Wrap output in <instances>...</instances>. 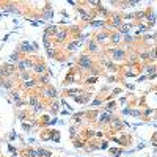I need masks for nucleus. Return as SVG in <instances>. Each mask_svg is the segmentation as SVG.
I'll return each mask as SVG.
<instances>
[{
  "label": "nucleus",
  "mask_w": 157,
  "mask_h": 157,
  "mask_svg": "<svg viewBox=\"0 0 157 157\" xmlns=\"http://www.w3.org/2000/svg\"><path fill=\"white\" fill-rule=\"evenodd\" d=\"M104 24H105L104 21H96V22H91L90 25H91V27H101V25H104Z\"/></svg>",
  "instance_id": "aec40b11"
},
{
  "label": "nucleus",
  "mask_w": 157,
  "mask_h": 157,
  "mask_svg": "<svg viewBox=\"0 0 157 157\" xmlns=\"http://www.w3.org/2000/svg\"><path fill=\"white\" fill-rule=\"evenodd\" d=\"M91 57L90 55H86V53H83V55H80V58H79V68L80 69H83V71H86V69H91Z\"/></svg>",
  "instance_id": "f257e3e1"
},
{
  "label": "nucleus",
  "mask_w": 157,
  "mask_h": 157,
  "mask_svg": "<svg viewBox=\"0 0 157 157\" xmlns=\"http://www.w3.org/2000/svg\"><path fill=\"white\" fill-rule=\"evenodd\" d=\"M148 58H149V60H152V61L157 60V49H152V50L148 53Z\"/></svg>",
  "instance_id": "4468645a"
},
{
  "label": "nucleus",
  "mask_w": 157,
  "mask_h": 157,
  "mask_svg": "<svg viewBox=\"0 0 157 157\" xmlns=\"http://www.w3.org/2000/svg\"><path fill=\"white\" fill-rule=\"evenodd\" d=\"M13 85H14L13 80H5V82H2V86L3 88H8V90H10V88H13Z\"/></svg>",
  "instance_id": "dca6fc26"
},
{
  "label": "nucleus",
  "mask_w": 157,
  "mask_h": 157,
  "mask_svg": "<svg viewBox=\"0 0 157 157\" xmlns=\"http://www.w3.org/2000/svg\"><path fill=\"white\" fill-rule=\"evenodd\" d=\"M124 58H126V50H122V49H113L112 50V60L121 61Z\"/></svg>",
  "instance_id": "7ed1b4c3"
},
{
  "label": "nucleus",
  "mask_w": 157,
  "mask_h": 157,
  "mask_svg": "<svg viewBox=\"0 0 157 157\" xmlns=\"http://www.w3.org/2000/svg\"><path fill=\"white\" fill-rule=\"evenodd\" d=\"M33 71L36 72V74H44L46 71V64L41 63V61H36L35 64H33Z\"/></svg>",
  "instance_id": "0eeeda50"
},
{
  "label": "nucleus",
  "mask_w": 157,
  "mask_h": 157,
  "mask_svg": "<svg viewBox=\"0 0 157 157\" xmlns=\"http://www.w3.org/2000/svg\"><path fill=\"white\" fill-rule=\"evenodd\" d=\"M38 152H39V157L43 156V157H50L52 154L49 151H46V149H38Z\"/></svg>",
  "instance_id": "f3484780"
},
{
  "label": "nucleus",
  "mask_w": 157,
  "mask_h": 157,
  "mask_svg": "<svg viewBox=\"0 0 157 157\" xmlns=\"http://www.w3.org/2000/svg\"><path fill=\"white\" fill-rule=\"evenodd\" d=\"M10 61H11V63H13V61H16V63H17V61H19V52H14L13 55L10 57Z\"/></svg>",
  "instance_id": "6ab92c4d"
},
{
  "label": "nucleus",
  "mask_w": 157,
  "mask_h": 157,
  "mask_svg": "<svg viewBox=\"0 0 157 157\" xmlns=\"http://www.w3.org/2000/svg\"><path fill=\"white\" fill-rule=\"evenodd\" d=\"M86 49H88V52H98L99 50V47H98V43L96 41H90V43H88V46H86Z\"/></svg>",
  "instance_id": "9b49d317"
},
{
  "label": "nucleus",
  "mask_w": 157,
  "mask_h": 157,
  "mask_svg": "<svg viewBox=\"0 0 157 157\" xmlns=\"http://www.w3.org/2000/svg\"><path fill=\"white\" fill-rule=\"evenodd\" d=\"M39 83H43V85H47V83H49V75H43V77L39 75Z\"/></svg>",
  "instance_id": "a211bd4d"
},
{
  "label": "nucleus",
  "mask_w": 157,
  "mask_h": 157,
  "mask_svg": "<svg viewBox=\"0 0 157 157\" xmlns=\"http://www.w3.org/2000/svg\"><path fill=\"white\" fill-rule=\"evenodd\" d=\"M146 71L149 72V74H152V72L156 74V66H146Z\"/></svg>",
  "instance_id": "4be33fe9"
},
{
  "label": "nucleus",
  "mask_w": 157,
  "mask_h": 157,
  "mask_svg": "<svg viewBox=\"0 0 157 157\" xmlns=\"http://www.w3.org/2000/svg\"><path fill=\"white\" fill-rule=\"evenodd\" d=\"M66 38H68V30H58L55 35V41L57 43H63Z\"/></svg>",
  "instance_id": "423d86ee"
},
{
  "label": "nucleus",
  "mask_w": 157,
  "mask_h": 157,
  "mask_svg": "<svg viewBox=\"0 0 157 157\" xmlns=\"http://www.w3.org/2000/svg\"><path fill=\"white\" fill-rule=\"evenodd\" d=\"M94 82H96V77H88L85 83H88V85H90V83H91V85H93V83H94Z\"/></svg>",
  "instance_id": "5701e85b"
},
{
  "label": "nucleus",
  "mask_w": 157,
  "mask_h": 157,
  "mask_svg": "<svg viewBox=\"0 0 157 157\" xmlns=\"http://www.w3.org/2000/svg\"><path fill=\"white\" fill-rule=\"evenodd\" d=\"M145 113H146V115H149V113H152V109H146V110H145Z\"/></svg>",
  "instance_id": "393cba45"
},
{
  "label": "nucleus",
  "mask_w": 157,
  "mask_h": 157,
  "mask_svg": "<svg viewBox=\"0 0 157 157\" xmlns=\"http://www.w3.org/2000/svg\"><path fill=\"white\" fill-rule=\"evenodd\" d=\"M36 85H38V82H36V80L28 79V80H25V82H24V85H22V86H24L25 90H32V88H35Z\"/></svg>",
  "instance_id": "6e6552de"
},
{
  "label": "nucleus",
  "mask_w": 157,
  "mask_h": 157,
  "mask_svg": "<svg viewBox=\"0 0 157 157\" xmlns=\"http://www.w3.org/2000/svg\"><path fill=\"white\" fill-rule=\"evenodd\" d=\"M110 39H112V43L115 44V43H118V41L121 39V35L120 33H113V35H110Z\"/></svg>",
  "instance_id": "2eb2a0df"
},
{
  "label": "nucleus",
  "mask_w": 157,
  "mask_h": 157,
  "mask_svg": "<svg viewBox=\"0 0 157 157\" xmlns=\"http://www.w3.org/2000/svg\"><path fill=\"white\" fill-rule=\"evenodd\" d=\"M43 96L44 98H49V99H55L57 98V90L52 86H47L46 90H43Z\"/></svg>",
  "instance_id": "39448f33"
},
{
  "label": "nucleus",
  "mask_w": 157,
  "mask_h": 157,
  "mask_svg": "<svg viewBox=\"0 0 157 157\" xmlns=\"http://www.w3.org/2000/svg\"><path fill=\"white\" fill-rule=\"evenodd\" d=\"M107 145H109V143H107V141H102V143H101V146H99V148L105 149V148H107Z\"/></svg>",
  "instance_id": "b1692460"
},
{
  "label": "nucleus",
  "mask_w": 157,
  "mask_h": 157,
  "mask_svg": "<svg viewBox=\"0 0 157 157\" xmlns=\"http://www.w3.org/2000/svg\"><path fill=\"white\" fill-rule=\"evenodd\" d=\"M110 38V33L105 32V33H98L96 35V43H104L105 39H109Z\"/></svg>",
  "instance_id": "1a4fd4ad"
},
{
  "label": "nucleus",
  "mask_w": 157,
  "mask_h": 157,
  "mask_svg": "<svg viewBox=\"0 0 157 157\" xmlns=\"http://www.w3.org/2000/svg\"><path fill=\"white\" fill-rule=\"evenodd\" d=\"M113 27H120L121 28V25H122V21H121V17L120 16H113V19H112V22H110Z\"/></svg>",
  "instance_id": "f8f14e48"
},
{
  "label": "nucleus",
  "mask_w": 157,
  "mask_h": 157,
  "mask_svg": "<svg viewBox=\"0 0 157 157\" xmlns=\"http://www.w3.org/2000/svg\"><path fill=\"white\" fill-rule=\"evenodd\" d=\"M33 64H35V63H33L30 58H22V60L17 63V71H19V72H25L27 68H33Z\"/></svg>",
  "instance_id": "f03ea898"
},
{
  "label": "nucleus",
  "mask_w": 157,
  "mask_h": 157,
  "mask_svg": "<svg viewBox=\"0 0 157 157\" xmlns=\"http://www.w3.org/2000/svg\"><path fill=\"white\" fill-rule=\"evenodd\" d=\"M82 116H83V113L74 115V121H75V122H82Z\"/></svg>",
  "instance_id": "412c9836"
},
{
  "label": "nucleus",
  "mask_w": 157,
  "mask_h": 157,
  "mask_svg": "<svg viewBox=\"0 0 157 157\" xmlns=\"http://www.w3.org/2000/svg\"><path fill=\"white\" fill-rule=\"evenodd\" d=\"M11 99H13L14 102H17V104H21V94L16 93V91H13V93H11Z\"/></svg>",
  "instance_id": "ddd939ff"
},
{
  "label": "nucleus",
  "mask_w": 157,
  "mask_h": 157,
  "mask_svg": "<svg viewBox=\"0 0 157 157\" xmlns=\"http://www.w3.org/2000/svg\"><path fill=\"white\" fill-rule=\"evenodd\" d=\"M109 121H110V115H109V113L99 115V118H98V122H99V124H107Z\"/></svg>",
  "instance_id": "9d476101"
},
{
  "label": "nucleus",
  "mask_w": 157,
  "mask_h": 157,
  "mask_svg": "<svg viewBox=\"0 0 157 157\" xmlns=\"http://www.w3.org/2000/svg\"><path fill=\"white\" fill-rule=\"evenodd\" d=\"M33 44L32 43H27V41H24V43H21V46L17 47V52L19 53H28V52H32L33 50Z\"/></svg>",
  "instance_id": "20e7f679"
}]
</instances>
